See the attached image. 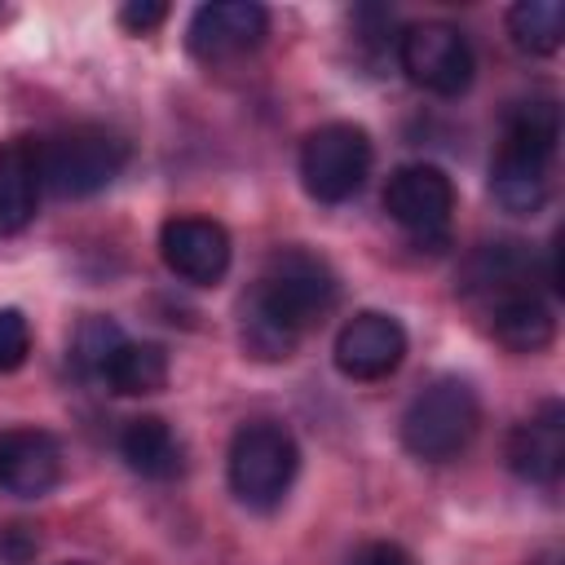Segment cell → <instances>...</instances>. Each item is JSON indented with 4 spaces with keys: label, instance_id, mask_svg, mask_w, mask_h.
<instances>
[{
    "label": "cell",
    "instance_id": "1",
    "mask_svg": "<svg viewBox=\"0 0 565 565\" xmlns=\"http://www.w3.org/2000/svg\"><path fill=\"white\" fill-rule=\"evenodd\" d=\"M340 300L331 265L305 247H282L265 260L256 287L243 300V349L260 362L291 358L300 335L318 327Z\"/></svg>",
    "mask_w": 565,
    "mask_h": 565
},
{
    "label": "cell",
    "instance_id": "2",
    "mask_svg": "<svg viewBox=\"0 0 565 565\" xmlns=\"http://www.w3.org/2000/svg\"><path fill=\"white\" fill-rule=\"evenodd\" d=\"M561 141V106L552 97L512 102L503 115V137L490 163V194L503 212L530 216L547 203L552 159Z\"/></svg>",
    "mask_w": 565,
    "mask_h": 565
},
{
    "label": "cell",
    "instance_id": "3",
    "mask_svg": "<svg viewBox=\"0 0 565 565\" xmlns=\"http://www.w3.org/2000/svg\"><path fill=\"white\" fill-rule=\"evenodd\" d=\"M481 402L477 388L459 375L428 380L402 411V446L424 463H446L477 437Z\"/></svg>",
    "mask_w": 565,
    "mask_h": 565
},
{
    "label": "cell",
    "instance_id": "4",
    "mask_svg": "<svg viewBox=\"0 0 565 565\" xmlns=\"http://www.w3.org/2000/svg\"><path fill=\"white\" fill-rule=\"evenodd\" d=\"M128 163V141L110 128L79 124L40 141V181L57 199H88L106 190Z\"/></svg>",
    "mask_w": 565,
    "mask_h": 565
},
{
    "label": "cell",
    "instance_id": "5",
    "mask_svg": "<svg viewBox=\"0 0 565 565\" xmlns=\"http://www.w3.org/2000/svg\"><path fill=\"white\" fill-rule=\"evenodd\" d=\"M296 468H300V446L274 419H252L230 441V459H225L230 490L247 508H274L291 490Z\"/></svg>",
    "mask_w": 565,
    "mask_h": 565
},
{
    "label": "cell",
    "instance_id": "6",
    "mask_svg": "<svg viewBox=\"0 0 565 565\" xmlns=\"http://www.w3.org/2000/svg\"><path fill=\"white\" fill-rule=\"evenodd\" d=\"M371 159H375V150H371L366 128H358L349 119H331V124H318L300 141V181H305L309 199L344 203L366 185Z\"/></svg>",
    "mask_w": 565,
    "mask_h": 565
},
{
    "label": "cell",
    "instance_id": "7",
    "mask_svg": "<svg viewBox=\"0 0 565 565\" xmlns=\"http://www.w3.org/2000/svg\"><path fill=\"white\" fill-rule=\"evenodd\" d=\"M397 62H402V71H406V79L415 88L437 93V97H459L477 75L472 44L450 22H415V26H406L397 35Z\"/></svg>",
    "mask_w": 565,
    "mask_h": 565
},
{
    "label": "cell",
    "instance_id": "8",
    "mask_svg": "<svg viewBox=\"0 0 565 565\" xmlns=\"http://www.w3.org/2000/svg\"><path fill=\"white\" fill-rule=\"evenodd\" d=\"M384 212L424 247L446 243L455 185L437 163H402L384 185Z\"/></svg>",
    "mask_w": 565,
    "mask_h": 565
},
{
    "label": "cell",
    "instance_id": "9",
    "mask_svg": "<svg viewBox=\"0 0 565 565\" xmlns=\"http://www.w3.org/2000/svg\"><path fill=\"white\" fill-rule=\"evenodd\" d=\"M269 35V9L256 0H212L199 4L185 26V49L199 62H234Z\"/></svg>",
    "mask_w": 565,
    "mask_h": 565
},
{
    "label": "cell",
    "instance_id": "10",
    "mask_svg": "<svg viewBox=\"0 0 565 565\" xmlns=\"http://www.w3.org/2000/svg\"><path fill=\"white\" fill-rule=\"evenodd\" d=\"M331 358H335L340 375H349V380H384L406 358V331L393 313L362 309L335 331Z\"/></svg>",
    "mask_w": 565,
    "mask_h": 565
},
{
    "label": "cell",
    "instance_id": "11",
    "mask_svg": "<svg viewBox=\"0 0 565 565\" xmlns=\"http://www.w3.org/2000/svg\"><path fill=\"white\" fill-rule=\"evenodd\" d=\"M163 265L194 287H216L230 269V234L212 216H172L159 230Z\"/></svg>",
    "mask_w": 565,
    "mask_h": 565
},
{
    "label": "cell",
    "instance_id": "12",
    "mask_svg": "<svg viewBox=\"0 0 565 565\" xmlns=\"http://www.w3.org/2000/svg\"><path fill=\"white\" fill-rule=\"evenodd\" d=\"M62 481V446L44 428L0 433V490L13 499H44Z\"/></svg>",
    "mask_w": 565,
    "mask_h": 565
},
{
    "label": "cell",
    "instance_id": "13",
    "mask_svg": "<svg viewBox=\"0 0 565 565\" xmlns=\"http://www.w3.org/2000/svg\"><path fill=\"white\" fill-rule=\"evenodd\" d=\"M503 459L521 481L552 486L565 468V411H561V402H543L530 419H521L508 433Z\"/></svg>",
    "mask_w": 565,
    "mask_h": 565
},
{
    "label": "cell",
    "instance_id": "14",
    "mask_svg": "<svg viewBox=\"0 0 565 565\" xmlns=\"http://www.w3.org/2000/svg\"><path fill=\"white\" fill-rule=\"evenodd\" d=\"M40 141L13 137L0 146V238H13L31 225L40 203Z\"/></svg>",
    "mask_w": 565,
    "mask_h": 565
},
{
    "label": "cell",
    "instance_id": "15",
    "mask_svg": "<svg viewBox=\"0 0 565 565\" xmlns=\"http://www.w3.org/2000/svg\"><path fill=\"white\" fill-rule=\"evenodd\" d=\"M490 331L512 353H539L552 344L556 318L534 287H521V291H508L490 305Z\"/></svg>",
    "mask_w": 565,
    "mask_h": 565
},
{
    "label": "cell",
    "instance_id": "16",
    "mask_svg": "<svg viewBox=\"0 0 565 565\" xmlns=\"http://www.w3.org/2000/svg\"><path fill=\"white\" fill-rule=\"evenodd\" d=\"M119 455H124V463H128L132 472H141L146 481H172V477H181V468H185V450H181L172 424L159 419V415H137V419H128L124 433H119Z\"/></svg>",
    "mask_w": 565,
    "mask_h": 565
},
{
    "label": "cell",
    "instance_id": "17",
    "mask_svg": "<svg viewBox=\"0 0 565 565\" xmlns=\"http://www.w3.org/2000/svg\"><path fill=\"white\" fill-rule=\"evenodd\" d=\"M525 274H530V256H525L521 243H486V247H477V252L468 256L459 291L472 296V300L494 305L499 296L530 287Z\"/></svg>",
    "mask_w": 565,
    "mask_h": 565
},
{
    "label": "cell",
    "instance_id": "18",
    "mask_svg": "<svg viewBox=\"0 0 565 565\" xmlns=\"http://www.w3.org/2000/svg\"><path fill=\"white\" fill-rule=\"evenodd\" d=\"M102 384L119 397H146V393H159L168 384V353L163 344H150V340H124L106 371H102Z\"/></svg>",
    "mask_w": 565,
    "mask_h": 565
},
{
    "label": "cell",
    "instance_id": "19",
    "mask_svg": "<svg viewBox=\"0 0 565 565\" xmlns=\"http://www.w3.org/2000/svg\"><path fill=\"white\" fill-rule=\"evenodd\" d=\"M508 35L530 57L556 53L565 40V4L561 0H516L508 9Z\"/></svg>",
    "mask_w": 565,
    "mask_h": 565
},
{
    "label": "cell",
    "instance_id": "20",
    "mask_svg": "<svg viewBox=\"0 0 565 565\" xmlns=\"http://www.w3.org/2000/svg\"><path fill=\"white\" fill-rule=\"evenodd\" d=\"M119 344H124L119 322H110V318L93 313V318H84V322L75 327L71 362H75V371H79L84 380H102V371H106V362H110V353H115Z\"/></svg>",
    "mask_w": 565,
    "mask_h": 565
},
{
    "label": "cell",
    "instance_id": "21",
    "mask_svg": "<svg viewBox=\"0 0 565 565\" xmlns=\"http://www.w3.org/2000/svg\"><path fill=\"white\" fill-rule=\"evenodd\" d=\"M31 353V327L18 309H0V375L18 371Z\"/></svg>",
    "mask_w": 565,
    "mask_h": 565
},
{
    "label": "cell",
    "instance_id": "22",
    "mask_svg": "<svg viewBox=\"0 0 565 565\" xmlns=\"http://www.w3.org/2000/svg\"><path fill=\"white\" fill-rule=\"evenodd\" d=\"M40 556V534L31 525H9L0 534V561L4 565H31Z\"/></svg>",
    "mask_w": 565,
    "mask_h": 565
},
{
    "label": "cell",
    "instance_id": "23",
    "mask_svg": "<svg viewBox=\"0 0 565 565\" xmlns=\"http://www.w3.org/2000/svg\"><path fill=\"white\" fill-rule=\"evenodd\" d=\"M163 18H168V4H163V0H128V4L119 9V26L132 31V35H150Z\"/></svg>",
    "mask_w": 565,
    "mask_h": 565
},
{
    "label": "cell",
    "instance_id": "24",
    "mask_svg": "<svg viewBox=\"0 0 565 565\" xmlns=\"http://www.w3.org/2000/svg\"><path fill=\"white\" fill-rule=\"evenodd\" d=\"M349 565H415V561H411V552H406V547L375 539V543H362V547L349 556Z\"/></svg>",
    "mask_w": 565,
    "mask_h": 565
},
{
    "label": "cell",
    "instance_id": "25",
    "mask_svg": "<svg viewBox=\"0 0 565 565\" xmlns=\"http://www.w3.org/2000/svg\"><path fill=\"white\" fill-rule=\"evenodd\" d=\"M66 565H88V561H66Z\"/></svg>",
    "mask_w": 565,
    "mask_h": 565
}]
</instances>
